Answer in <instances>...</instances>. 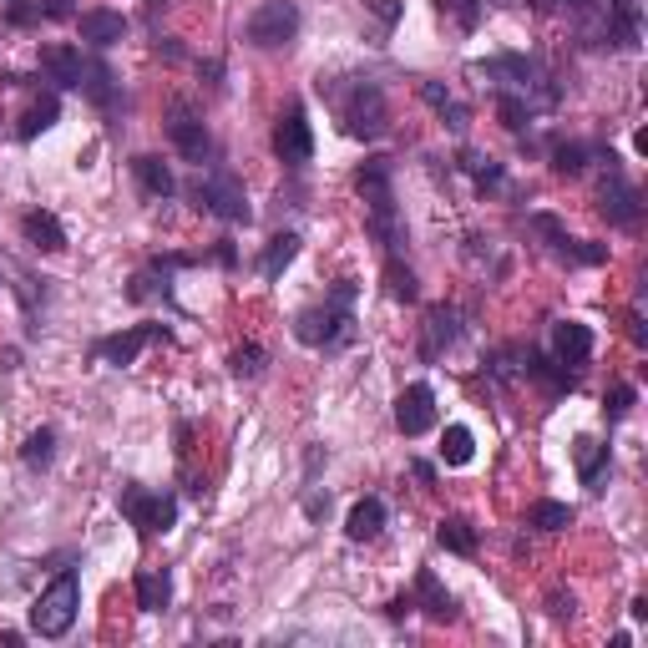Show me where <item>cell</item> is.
Instances as JSON below:
<instances>
[{"mask_svg":"<svg viewBox=\"0 0 648 648\" xmlns=\"http://www.w3.org/2000/svg\"><path fill=\"white\" fill-rule=\"evenodd\" d=\"M198 203L228 223H249V193H243V183L233 173H208L198 183Z\"/></svg>","mask_w":648,"mask_h":648,"instance_id":"ba28073f","label":"cell"},{"mask_svg":"<svg viewBox=\"0 0 648 648\" xmlns=\"http://www.w3.org/2000/svg\"><path fill=\"white\" fill-rule=\"evenodd\" d=\"M416 598H421V608H426L436 623H451V618H456V598L436 583V573H421V578H416Z\"/></svg>","mask_w":648,"mask_h":648,"instance_id":"603a6c76","label":"cell"},{"mask_svg":"<svg viewBox=\"0 0 648 648\" xmlns=\"http://www.w3.org/2000/svg\"><path fill=\"white\" fill-rule=\"evenodd\" d=\"M552 350H557V365L578 370V365L593 360V330H588V324H578V319H562L557 330H552Z\"/></svg>","mask_w":648,"mask_h":648,"instance_id":"4fadbf2b","label":"cell"},{"mask_svg":"<svg viewBox=\"0 0 648 648\" xmlns=\"http://www.w3.org/2000/svg\"><path fill=\"white\" fill-rule=\"evenodd\" d=\"M385 289H390V299H400V304H411V299L421 294V289H416V274L405 269V264H400L395 254L385 259Z\"/></svg>","mask_w":648,"mask_h":648,"instance_id":"4dcf8cb0","label":"cell"},{"mask_svg":"<svg viewBox=\"0 0 648 648\" xmlns=\"http://www.w3.org/2000/svg\"><path fill=\"white\" fill-rule=\"evenodd\" d=\"M168 603H173L168 573H137V608H142V613H162Z\"/></svg>","mask_w":648,"mask_h":648,"instance_id":"d4e9b609","label":"cell"},{"mask_svg":"<svg viewBox=\"0 0 648 648\" xmlns=\"http://www.w3.org/2000/svg\"><path fill=\"white\" fill-rule=\"evenodd\" d=\"M168 137H173V147L188 157V162H208V152H213V137H208V127L198 122V117H188V112H178L173 122H168Z\"/></svg>","mask_w":648,"mask_h":648,"instance_id":"5bb4252c","label":"cell"},{"mask_svg":"<svg viewBox=\"0 0 648 648\" xmlns=\"http://www.w3.org/2000/svg\"><path fill=\"white\" fill-rule=\"evenodd\" d=\"M157 51L168 56V61H178V56H183V46H178V41H157Z\"/></svg>","mask_w":648,"mask_h":648,"instance_id":"ee69618b","label":"cell"},{"mask_svg":"<svg viewBox=\"0 0 648 648\" xmlns=\"http://www.w3.org/2000/svg\"><path fill=\"white\" fill-rule=\"evenodd\" d=\"M294 254H299V233H274L269 249H264V259H259V274H264V279H279V274L294 264Z\"/></svg>","mask_w":648,"mask_h":648,"instance_id":"cb8c5ba5","label":"cell"},{"mask_svg":"<svg viewBox=\"0 0 648 648\" xmlns=\"http://www.w3.org/2000/svg\"><path fill=\"white\" fill-rule=\"evenodd\" d=\"M355 188H360V198L370 203V233L395 254L400 243H405V223H400L395 193H390V157H370L365 168H360V178H355Z\"/></svg>","mask_w":648,"mask_h":648,"instance_id":"7a4b0ae2","label":"cell"},{"mask_svg":"<svg viewBox=\"0 0 648 648\" xmlns=\"http://www.w3.org/2000/svg\"><path fill=\"white\" fill-rule=\"evenodd\" d=\"M274 152H279V162H289V168H299V162L314 157V132H309V117H304L299 102L279 117V127H274Z\"/></svg>","mask_w":648,"mask_h":648,"instance_id":"9c48e42d","label":"cell"},{"mask_svg":"<svg viewBox=\"0 0 648 648\" xmlns=\"http://www.w3.org/2000/svg\"><path fill=\"white\" fill-rule=\"evenodd\" d=\"M76 608H81V578H76V567H61L51 578V588H41V598L31 608V628L41 638H66L76 623Z\"/></svg>","mask_w":648,"mask_h":648,"instance_id":"277c9868","label":"cell"},{"mask_svg":"<svg viewBox=\"0 0 648 648\" xmlns=\"http://www.w3.org/2000/svg\"><path fill=\"white\" fill-rule=\"evenodd\" d=\"M122 36H127L122 11H81V41H92V46H117Z\"/></svg>","mask_w":648,"mask_h":648,"instance_id":"ac0fdd59","label":"cell"},{"mask_svg":"<svg viewBox=\"0 0 648 648\" xmlns=\"http://www.w3.org/2000/svg\"><path fill=\"white\" fill-rule=\"evenodd\" d=\"M436 6H441V16L451 11V16L461 21V31H471V26L481 21V0H436Z\"/></svg>","mask_w":648,"mask_h":648,"instance_id":"d590c367","label":"cell"},{"mask_svg":"<svg viewBox=\"0 0 648 648\" xmlns=\"http://www.w3.org/2000/svg\"><path fill=\"white\" fill-rule=\"evenodd\" d=\"M476 76H486V81H497V92L502 97H522L532 112L537 107H552V87H542V66L537 61H527V56H492V61H476Z\"/></svg>","mask_w":648,"mask_h":648,"instance_id":"3957f363","label":"cell"},{"mask_svg":"<svg viewBox=\"0 0 648 648\" xmlns=\"http://www.w3.org/2000/svg\"><path fill=\"white\" fill-rule=\"evenodd\" d=\"M451 340H456V309H451V304H436V309L426 314V345H421V355L436 360L441 345H451Z\"/></svg>","mask_w":648,"mask_h":648,"instance_id":"ffe728a7","label":"cell"},{"mask_svg":"<svg viewBox=\"0 0 648 648\" xmlns=\"http://www.w3.org/2000/svg\"><path fill=\"white\" fill-rule=\"evenodd\" d=\"M324 512H330V497H319V492H309V497H304V517H314V522H319Z\"/></svg>","mask_w":648,"mask_h":648,"instance_id":"60d3db41","label":"cell"},{"mask_svg":"<svg viewBox=\"0 0 648 648\" xmlns=\"http://www.w3.org/2000/svg\"><path fill=\"white\" fill-rule=\"evenodd\" d=\"M436 542H441L446 552H456V557H476V532H471V522H461V517H446V522L436 527Z\"/></svg>","mask_w":648,"mask_h":648,"instance_id":"4316f807","label":"cell"},{"mask_svg":"<svg viewBox=\"0 0 648 648\" xmlns=\"http://www.w3.org/2000/svg\"><path fill=\"white\" fill-rule=\"evenodd\" d=\"M527 522H532V527H542V532H562L567 522H573V507H567V502H537Z\"/></svg>","mask_w":648,"mask_h":648,"instance_id":"836d02e7","label":"cell"},{"mask_svg":"<svg viewBox=\"0 0 648 648\" xmlns=\"http://www.w3.org/2000/svg\"><path fill=\"white\" fill-rule=\"evenodd\" d=\"M340 117H345V132H355V137H380L390 127V112H385V97L375 81H355L340 97Z\"/></svg>","mask_w":648,"mask_h":648,"instance_id":"8992f818","label":"cell"},{"mask_svg":"<svg viewBox=\"0 0 648 648\" xmlns=\"http://www.w3.org/2000/svg\"><path fill=\"white\" fill-rule=\"evenodd\" d=\"M41 66H46V76L56 81V87H76V81H81V51L66 46V41L46 46V51H41Z\"/></svg>","mask_w":648,"mask_h":648,"instance_id":"d6986e66","label":"cell"},{"mask_svg":"<svg viewBox=\"0 0 648 648\" xmlns=\"http://www.w3.org/2000/svg\"><path fill=\"white\" fill-rule=\"evenodd\" d=\"M567 6H578V11H588V6H593V0H567Z\"/></svg>","mask_w":648,"mask_h":648,"instance_id":"bcb514c9","label":"cell"},{"mask_svg":"<svg viewBox=\"0 0 648 648\" xmlns=\"http://www.w3.org/2000/svg\"><path fill=\"white\" fill-rule=\"evenodd\" d=\"M421 97H426V102H431L441 117H451V127H466V107H461L451 92H441L436 81H421Z\"/></svg>","mask_w":648,"mask_h":648,"instance_id":"d6a6232c","label":"cell"},{"mask_svg":"<svg viewBox=\"0 0 648 648\" xmlns=\"http://www.w3.org/2000/svg\"><path fill=\"white\" fill-rule=\"evenodd\" d=\"M350 304H355V284L340 279L335 294L324 299V304H309L294 314V340L309 345V350H324V345H340L345 330H350Z\"/></svg>","mask_w":648,"mask_h":648,"instance_id":"6da1fadb","label":"cell"},{"mask_svg":"<svg viewBox=\"0 0 648 648\" xmlns=\"http://www.w3.org/2000/svg\"><path fill=\"white\" fill-rule=\"evenodd\" d=\"M46 16H51V21H66V16H71V0H46Z\"/></svg>","mask_w":648,"mask_h":648,"instance_id":"b9f144b4","label":"cell"},{"mask_svg":"<svg viewBox=\"0 0 648 648\" xmlns=\"http://www.w3.org/2000/svg\"><path fill=\"white\" fill-rule=\"evenodd\" d=\"M345 532H350V542H375V537L385 532V502H380V497L355 502L350 517H345Z\"/></svg>","mask_w":648,"mask_h":648,"instance_id":"2e32d148","label":"cell"},{"mask_svg":"<svg viewBox=\"0 0 648 648\" xmlns=\"http://www.w3.org/2000/svg\"><path fill=\"white\" fill-rule=\"evenodd\" d=\"M56 117H61V102H56V92H46V97H36V102L21 112V127H16V132L31 142V137H41V132H46Z\"/></svg>","mask_w":648,"mask_h":648,"instance_id":"484cf974","label":"cell"},{"mask_svg":"<svg viewBox=\"0 0 648 648\" xmlns=\"http://www.w3.org/2000/svg\"><path fill=\"white\" fill-rule=\"evenodd\" d=\"M117 507H122V517L137 527V537H142V542H147V537H157V532H173V522H178V502H173V497H157V492H147V486H122Z\"/></svg>","mask_w":648,"mask_h":648,"instance_id":"5b68a950","label":"cell"},{"mask_svg":"<svg viewBox=\"0 0 648 648\" xmlns=\"http://www.w3.org/2000/svg\"><path fill=\"white\" fill-rule=\"evenodd\" d=\"M628 405H633V385H613V395L603 400V416H608V421H623Z\"/></svg>","mask_w":648,"mask_h":648,"instance_id":"8d00e7d4","label":"cell"},{"mask_svg":"<svg viewBox=\"0 0 648 648\" xmlns=\"http://www.w3.org/2000/svg\"><path fill=\"white\" fill-rule=\"evenodd\" d=\"M228 370H233L238 380H254V375L264 370V350H259V345H238V350L228 355Z\"/></svg>","mask_w":648,"mask_h":648,"instance_id":"e575fe53","label":"cell"},{"mask_svg":"<svg viewBox=\"0 0 648 648\" xmlns=\"http://www.w3.org/2000/svg\"><path fill=\"white\" fill-rule=\"evenodd\" d=\"M299 36V6L294 0H269V6H259L249 16V41L274 51V46H289Z\"/></svg>","mask_w":648,"mask_h":648,"instance_id":"52a82bcc","label":"cell"},{"mask_svg":"<svg viewBox=\"0 0 648 648\" xmlns=\"http://www.w3.org/2000/svg\"><path fill=\"white\" fill-rule=\"evenodd\" d=\"M51 456H56V431H51V426L31 431L26 446H21V461H26L31 471H41V466H51Z\"/></svg>","mask_w":648,"mask_h":648,"instance_id":"83f0119b","label":"cell"},{"mask_svg":"<svg viewBox=\"0 0 648 648\" xmlns=\"http://www.w3.org/2000/svg\"><path fill=\"white\" fill-rule=\"evenodd\" d=\"M395 426H400V436H426L431 426H436V395H431V385H405L400 390V400H395Z\"/></svg>","mask_w":648,"mask_h":648,"instance_id":"30bf717a","label":"cell"},{"mask_svg":"<svg viewBox=\"0 0 648 648\" xmlns=\"http://www.w3.org/2000/svg\"><path fill=\"white\" fill-rule=\"evenodd\" d=\"M411 608H416V598H405V593H400V598H390V618H405Z\"/></svg>","mask_w":648,"mask_h":648,"instance_id":"7bdbcfd3","label":"cell"},{"mask_svg":"<svg viewBox=\"0 0 648 648\" xmlns=\"http://www.w3.org/2000/svg\"><path fill=\"white\" fill-rule=\"evenodd\" d=\"M81 92H87L97 107H112L117 102V87H112V66L107 61H81V81H76Z\"/></svg>","mask_w":648,"mask_h":648,"instance_id":"44dd1931","label":"cell"},{"mask_svg":"<svg viewBox=\"0 0 648 648\" xmlns=\"http://www.w3.org/2000/svg\"><path fill=\"white\" fill-rule=\"evenodd\" d=\"M573 461H578V476H583V486H598V481L608 476V446H598L593 436H578V446H573Z\"/></svg>","mask_w":648,"mask_h":648,"instance_id":"7402d4cb","label":"cell"},{"mask_svg":"<svg viewBox=\"0 0 648 648\" xmlns=\"http://www.w3.org/2000/svg\"><path fill=\"white\" fill-rule=\"evenodd\" d=\"M21 233H26V243H36L41 254H61V249H66V228H61V218L46 213V208L26 213V218H21Z\"/></svg>","mask_w":648,"mask_h":648,"instance_id":"9a60e30c","label":"cell"},{"mask_svg":"<svg viewBox=\"0 0 648 648\" xmlns=\"http://www.w3.org/2000/svg\"><path fill=\"white\" fill-rule=\"evenodd\" d=\"M152 340H168V330H162V324H137V330L107 335V340L97 345V360H107V365H132Z\"/></svg>","mask_w":648,"mask_h":648,"instance_id":"7c38bea8","label":"cell"},{"mask_svg":"<svg viewBox=\"0 0 648 648\" xmlns=\"http://www.w3.org/2000/svg\"><path fill=\"white\" fill-rule=\"evenodd\" d=\"M127 294H132V299L142 304V299H157V294H168V284H162V289H157V279H152V274H137Z\"/></svg>","mask_w":648,"mask_h":648,"instance_id":"ab89813d","label":"cell"},{"mask_svg":"<svg viewBox=\"0 0 648 648\" xmlns=\"http://www.w3.org/2000/svg\"><path fill=\"white\" fill-rule=\"evenodd\" d=\"M598 208H603V218H608L613 228H633V223H638V188H633L623 173L608 168V178H603V188H598Z\"/></svg>","mask_w":648,"mask_h":648,"instance_id":"8fae6325","label":"cell"},{"mask_svg":"<svg viewBox=\"0 0 648 648\" xmlns=\"http://www.w3.org/2000/svg\"><path fill=\"white\" fill-rule=\"evenodd\" d=\"M365 11H375V16H380V26L390 31V26L400 21V11H405V6H400V0H365Z\"/></svg>","mask_w":648,"mask_h":648,"instance_id":"74e56055","label":"cell"},{"mask_svg":"<svg viewBox=\"0 0 648 648\" xmlns=\"http://www.w3.org/2000/svg\"><path fill=\"white\" fill-rule=\"evenodd\" d=\"M608 36H613L618 46H638V6H633V0H613V26H608Z\"/></svg>","mask_w":648,"mask_h":648,"instance_id":"f546056e","label":"cell"},{"mask_svg":"<svg viewBox=\"0 0 648 648\" xmlns=\"http://www.w3.org/2000/svg\"><path fill=\"white\" fill-rule=\"evenodd\" d=\"M471 451H476V436H471L466 426H446V436H441V461H446V466H466Z\"/></svg>","mask_w":648,"mask_h":648,"instance_id":"f1b7e54d","label":"cell"},{"mask_svg":"<svg viewBox=\"0 0 648 648\" xmlns=\"http://www.w3.org/2000/svg\"><path fill=\"white\" fill-rule=\"evenodd\" d=\"M573 608H578V598H573V593H562V588H552V593H547V613H552V618H573Z\"/></svg>","mask_w":648,"mask_h":648,"instance_id":"f35d334b","label":"cell"},{"mask_svg":"<svg viewBox=\"0 0 648 648\" xmlns=\"http://www.w3.org/2000/svg\"><path fill=\"white\" fill-rule=\"evenodd\" d=\"M583 168H588V147H583V142H557V147H552V173L578 178Z\"/></svg>","mask_w":648,"mask_h":648,"instance_id":"1f68e13d","label":"cell"},{"mask_svg":"<svg viewBox=\"0 0 648 648\" xmlns=\"http://www.w3.org/2000/svg\"><path fill=\"white\" fill-rule=\"evenodd\" d=\"M233 259H238V254H233V243H218V264H223V269H233Z\"/></svg>","mask_w":648,"mask_h":648,"instance_id":"f6af8a7d","label":"cell"},{"mask_svg":"<svg viewBox=\"0 0 648 648\" xmlns=\"http://www.w3.org/2000/svg\"><path fill=\"white\" fill-rule=\"evenodd\" d=\"M132 173H137V183H142L147 198H173V193H178V183H173V173H168V162L152 157V152L132 157Z\"/></svg>","mask_w":648,"mask_h":648,"instance_id":"e0dca14e","label":"cell"}]
</instances>
